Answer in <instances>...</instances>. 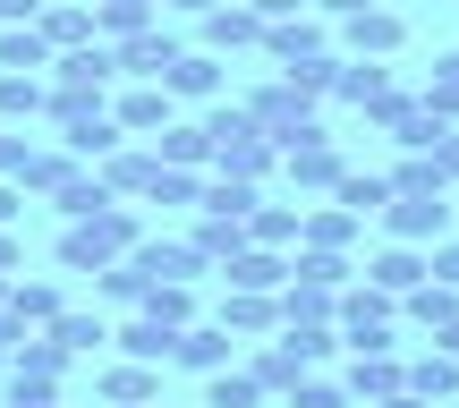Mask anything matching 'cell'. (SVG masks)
Here are the masks:
<instances>
[{
  "mask_svg": "<svg viewBox=\"0 0 459 408\" xmlns=\"http://www.w3.org/2000/svg\"><path fill=\"white\" fill-rule=\"evenodd\" d=\"M136 239H145V221H136L128 204H102L94 221H68L60 230V273H111Z\"/></svg>",
  "mask_w": 459,
  "mask_h": 408,
  "instance_id": "6da1fadb",
  "label": "cell"
},
{
  "mask_svg": "<svg viewBox=\"0 0 459 408\" xmlns=\"http://www.w3.org/2000/svg\"><path fill=\"white\" fill-rule=\"evenodd\" d=\"M332 324H341L349 349H392V324H400V298L375 290V281H341L332 290Z\"/></svg>",
  "mask_w": 459,
  "mask_h": 408,
  "instance_id": "7a4b0ae2",
  "label": "cell"
},
{
  "mask_svg": "<svg viewBox=\"0 0 459 408\" xmlns=\"http://www.w3.org/2000/svg\"><path fill=\"white\" fill-rule=\"evenodd\" d=\"M238 111H247V119H255V128H264V136H273V145H290V136H307V128H315V102H307V94H298V85H290V77H273V85H255V94H247V102H238Z\"/></svg>",
  "mask_w": 459,
  "mask_h": 408,
  "instance_id": "3957f363",
  "label": "cell"
},
{
  "mask_svg": "<svg viewBox=\"0 0 459 408\" xmlns=\"http://www.w3.org/2000/svg\"><path fill=\"white\" fill-rule=\"evenodd\" d=\"M119 77L111 43H77V51H51V94H77V102H102V85Z\"/></svg>",
  "mask_w": 459,
  "mask_h": 408,
  "instance_id": "277c9868",
  "label": "cell"
},
{
  "mask_svg": "<svg viewBox=\"0 0 459 408\" xmlns=\"http://www.w3.org/2000/svg\"><path fill=\"white\" fill-rule=\"evenodd\" d=\"M400 43H409V26H400V9H383V0H375V9L341 17V43H332V51H341V60H392Z\"/></svg>",
  "mask_w": 459,
  "mask_h": 408,
  "instance_id": "5b68a950",
  "label": "cell"
},
{
  "mask_svg": "<svg viewBox=\"0 0 459 408\" xmlns=\"http://www.w3.org/2000/svg\"><path fill=\"white\" fill-rule=\"evenodd\" d=\"M281 170H290V187H324V196H332V179L349 170V153L332 145V136H324V119H315L307 136H290V145H281Z\"/></svg>",
  "mask_w": 459,
  "mask_h": 408,
  "instance_id": "8992f818",
  "label": "cell"
},
{
  "mask_svg": "<svg viewBox=\"0 0 459 408\" xmlns=\"http://www.w3.org/2000/svg\"><path fill=\"white\" fill-rule=\"evenodd\" d=\"M451 213H459L451 196H392V204L375 213V221L392 230V239H409V247H434V239L451 230Z\"/></svg>",
  "mask_w": 459,
  "mask_h": 408,
  "instance_id": "52a82bcc",
  "label": "cell"
},
{
  "mask_svg": "<svg viewBox=\"0 0 459 408\" xmlns=\"http://www.w3.org/2000/svg\"><path fill=\"white\" fill-rule=\"evenodd\" d=\"M264 60H273V68H298V60H324V51H332V26H324V17H281V26H264Z\"/></svg>",
  "mask_w": 459,
  "mask_h": 408,
  "instance_id": "ba28073f",
  "label": "cell"
},
{
  "mask_svg": "<svg viewBox=\"0 0 459 408\" xmlns=\"http://www.w3.org/2000/svg\"><path fill=\"white\" fill-rule=\"evenodd\" d=\"M179 51H187L179 34H162V26H136V34H119V43H111V60H119V77H145V85H153L170 60H179Z\"/></svg>",
  "mask_w": 459,
  "mask_h": 408,
  "instance_id": "9c48e42d",
  "label": "cell"
},
{
  "mask_svg": "<svg viewBox=\"0 0 459 408\" xmlns=\"http://www.w3.org/2000/svg\"><path fill=\"white\" fill-rule=\"evenodd\" d=\"M341 392L375 408V400L409 392V375H400V358H392V349H349V375H341Z\"/></svg>",
  "mask_w": 459,
  "mask_h": 408,
  "instance_id": "30bf717a",
  "label": "cell"
},
{
  "mask_svg": "<svg viewBox=\"0 0 459 408\" xmlns=\"http://www.w3.org/2000/svg\"><path fill=\"white\" fill-rule=\"evenodd\" d=\"M196 26H204V51H213V60H221V51H255L264 43V17L247 9V0H213Z\"/></svg>",
  "mask_w": 459,
  "mask_h": 408,
  "instance_id": "8fae6325",
  "label": "cell"
},
{
  "mask_svg": "<svg viewBox=\"0 0 459 408\" xmlns=\"http://www.w3.org/2000/svg\"><path fill=\"white\" fill-rule=\"evenodd\" d=\"M119 264H128V273L145 281V290H153V281H196V273H204V264L187 256V239H136Z\"/></svg>",
  "mask_w": 459,
  "mask_h": 408,
  "instance_id": "7c38bea8",
  "label": "cell"
},
{
  "mask_svg": "<svg viewBox=\"0 0 459 408\" xmlns=\"http://www.w3.org/2000/svg\"><path fill=\"white\" fill-rule=\"evenodd\" d=\"M273 162H281V145L264 128H238V136H221V145H213V179H264Z\"/></svg>",
  "mask_w": 459,
  "mask_h": 408,
  "instance_id": "4fadbf2b",
  "label": "cell"
},
{
  "mask_svg": "<svg viewBox=\"0 0 459 408\" xmlns=\"http://www.w3.org/2000/svg\"><path fill=\"white\" fill-rule=\"evenodd\" d=\"M230 290H255V298H281V281H290V256L281 247H238V256L221 264Z\"/></svg>",
  "mask_w": 459,
  "mask_h": 408,
  "instance_id": "5bb4252c",
  "label": "cell"
},
{
  "mask_svg": "<svg viewBox=\"0 0 459 408\" xmlns=\"http://www.w3.org/2000/svg\"><path fill=\"white\" fill-rule=\"evenodd\" d=\"M153 85H162L170 102H213V94H221V60H213V51H179Z\"/></svg>",
  "mask_w": 459,
  "mask_h": 408,
  "instance_id": "9a60e30c",
  "label": "cell"
},
{
  "mask_svg": "<svg viewBox=\"0 0 459 408\" xmlns=\"http://www.w3.org/2000/svg\"><path fill=\"white\" fill-rule=\"evenodd\" d=\"M60 366H68V349L51 341V332H26V341L9 349V383H43V392H60Z\"/></svg>",
  "mask_w": 459,
  "mask_h": 408,
  "instance_id": "2e32d148",
  "label": "cell"
},
{
  "mask_svg": "<svg viewBox=\"0 0 459 408\" xmlns=\"http://www.w3.org/2000/svg\"><path fill=\"white\" fill-rule=\"evenodd\" d=\"M230 349H238V341H230L221 324H187L179 341H170V366H187V375H221Z\"/></svg>",
  "mask_w": 459,
  "mask_h": 408,
  "instance_id": "e0dca14e",
  "label": "cell"
},
{
  "mask_svg": "<svg viewBox=\"0 0 459 408\" xmlns=\"http://www.w3.org/2000/svg\"><path fill=\"white\" fill-rule=\"evenodd\" d=\"M366 281H375V290H392V298H409L417 281H426V247H409V239L375 247V264H366Z\"/></svg>",
  "mask_w": 459,
  "mask_h": 408,
  "instance_id": "ac0fdd59",
  "label": "cell"
},
{
  "mask_svg": "<svg viewBox=\"0 0 459 408\" xmlns=\"http://www.w3.org/2000/svg\"><path fill=\"white\" fill-rule=\"evenodd\" d=\"M392 85H400V77H392V60H341V68H332V94L358 102V111H375Z\"/></svg>",
  "mask_w": 459,
  "mask_h": 408,
  "instance_id": "d6986e66",
  "label": "cell"
},
{
  "mask_svg": "<svg viewBox=\"0 0 459 408\" xmlns=\"http://www.w3.org/2000/svg\"><path fill=\"white\" fill-rule=\"evenodd\" d=\"M34 34H43L51 51H77V43H102V34H94V9H68V0H43V9H34Z\"/></svg>",
  "mask_w": 459,
  "mask_h": 408,
  "instance_id": "ffe728a7",
  "label": "cell"
},
{
  "mask_svg": "<svg viewBox=\"0 0 459 408\" xmlns=\"http://www.w3.org/2000/svg\"><path fill=\"white\" fill-rule=\"evenodd\" d=\"M273 324H281V298H255V290H230L221 298V332H230V341H264Z\"/></svg>",
  "mask_w": 459,
  "mask_h": 408,
  "instance_id": "44dd1931",
  "label": "cell"
},
{
  "mask_svg": "<svg viewBox=\"0 0 459 408\" xmlns=\"http://www.w3.org/2000/svg\"><path fill=\"white\" fill-rule=\"evenodd\" d=\"M153 162H170V170H204V162H213V136H204L196 119H170V128L153 136Z\"/></svg>",
  "mask_w": 459,
  "mask_h": 408,
  "instance_id": "7402d4cb",
  "label": "cell"
},
{
  "mask_svg": "<svg viewBox=\"0 0 459 408\" xmlns=\"http://www.w3.org/2000/svg\"><path fill=\"white\" fill-rule=\"evenodd\" d=\"M290 281H298V290H341V281H358V264H349V256H332V247H298V256H290Z\"/></svg>",
  "mask_w": 459,
  "mask_h": 408,
  "instance_id": "603a6c76",
  "label": "cell"
},
{
  "mask_svg": "<svg viewBox=\"0 0 459 408\" xmlns=\"http://www.w3.org/2000/svg\"><path fill=\"white\" fill-rule=\"evenodd\" d=\"M119 136H162L170 128V94H162V85H136V94H119Z\"/></svg>",
  "mask_w": 459,
  "mask_h": 408,
  "instance_id": "cb8c5ba5",
  "label": "cell"
},
{
  "mask_svg": "<svg viewBox=\"0 0 459 408\" xmlns=\"http://www.w3.org/2000/svg\"><path fill=\"white\" fill-rule=\"evenodd\" d=\"M332 204H341L349 221H375V213L392 204V187H383V170H341V179H332Z\"/></svg>",
  "mask_w": 459,
  "mask_h": 408,
  "instance_id": "d4e9b609",
  "label": "cell"
},
{
  "mask_svg": "<svg viewBox=\"0 0 459 408\" xmlns=\"http://www.w3.org/2000/svg\"><path fill=\"white\" fill-rule=\"evenodd\" d=\"M400 375H409V392L417 400H459V358H443V349H426V358H409V366H400Z\"/></svg>",
  "mask_w": 459,
  "mask_h": 408,
  "instance_id": "484cf974",
  "label": "cell"
},
{
  "mask_svg": "<svg viewBox=\"0 0 459 408\" xmlns=\"http://www.w3.org/2000/svg\"><path fill=\"white\" fill-rule=\"evenodd\" d=\"M51 68V43L34 26H0V77H43Z\"/></svg>",
  "mask_w": 459,
  "mask_h": 408,
  "instance_id": "4316f807",
  "label": "cell"
},
{
  "mask_svg": "<svg viewBox=\"0 0 459 408\" xmlns=\"http://www.w3.org/2000/svg\"><path fill=\"white\" fill-rule=\"evenodd\" d=\"M366 221H349L341 204H315V213H298V247H332V256H349V239H358Z\"/></svg>",
  "mask_w": 459,
  "mask_h": 408,
  "instance_id": "83f0119b",
  "label": "cell"
},
{
  "mask_svg": "<svg viewBox=\"0 0 459 408\" xmlns=\"http://www.w3.org/2000/svg\"><path fill=\"white\" fill-rule=\"evenodd\" d=\"M111 341L128 349L136 366H170V341H179V332H170V324H153V315H128V324H119Z\"/></svg>",
  "mask_w": 459,
  "mask_h": 408,
  "instance_id": "f1b7e54d",
  "label": "cell"
},
{
  "mask_svg": "<svg viewBox=\"0 0 459 408\" xmlns=\"http://www.w3.org/2000/svg\"><path fill=\"white\" fill-rule=\"evenodd\" d=\"M51 204H60V221H94V213H102V204H119V196L94 179V170H68V179L51 187Z\"/></svg>",
  "mask_w": 459,
  "mask_h": 408,
  "instance_id": "f546056e",
  "label": "cell"
},
{
  "mask_svg": "<svg viewBox=\"0 0 459 408\" xmlns=\"http://www.w3.org/2000/svg\"><path fill=\"white\" fill-rule=\"evenodd\" d=\"M60 307H68V298H60V281H9V315H17L26 332H43Z\"/></svg>",
  "mask_w": 459,
  "mask_h": 408,
  "instance_id": "4dcf8cb0",
  "label": "cell"
},
{
  "mask_svg": "<svg viewBox=\"0 0 459 408\" xmlns=\"http://www.w3.org/2000/svg\"><path fill=\"white\" fill-rule=\"evenodd\" d=\"M264 196H255V179H204V196H196V213H213V221H238L247 230V213H255Z\"/></svg>",
  "mask_w": 459,
  "mask_h": 408,
  "instance_id": "1f68e13d",
  "label": "cell"
},
{
  "mask_svg": "<svg viewBox=\"0 0 459 408\" xmlns=\"http://www.w3.org/2000/svg\"><path fill=\"white\" fill-rule=\"evenodd\" d=\"M153 392H162V366H111V375H102V400H111V408H145Z\"/></svg>",
  "mask_w": 459,
  "mask_h": 408,
  "instance_id": "d6a6232c",
  "label": "cell"
},
{
  "mask_svg": "<svg viewBox=\"0 0 459 408\" xmlns=\"http://www.w3.org/2000/svg\"><path fill=\"white\" fill-rule=\"evenodd\" d=\"M383 187H392V196H451L443 170H434V153H400V162L383 170Z\"/></svg>",
  "mask_w": 459,
  "mask_h": 408,
  "instance_id": "836d02e7",
  "label": "cell"
},
{
  "mask_svg": "<svg viewBox=\"0 0 459 408\" xmlns=\"http://www.w3.org/2000/svg\"><path fill=\"white\" fill-rule=\"evenodd\" d=\"M94 179L111 187V196H145V187H153V153H102Z\"/></svg>",
  "mask_w": 459,
  "mask_h": 408,
  "instance_id": "e575fe53",
  "label": "cell"
},
{
  "mask_svg": "<svg viewBox=\"0 0 459 408\" xmlns=\"http://www.w3.org/2000/svg\"><path fill=\"white\" fill-rule=\"evenodd\" d=\"M153 17H162V0H94V34H102V43H119V34L153 26Z\"/></svg>",
  "mask_w": 459,
  "mask_h": 408,
  "instance_id": "d590c367",
  "label": "cell"
},
{
  "mask_svg": "<svg viewBox=\"0 0 459 408\" xmlns=\"http://www.w3.org/2000/svg\"><path fill=\"white\" fill-rule=\"evenodd\" d=\"M51 341H60L68 349V358H85V349H102V341H111V324H102V315H77V307H60V315H51Z\"/></svg>",
  "mask_w": 459,
  "mask_h": 408,
  "instance_id": "8d00e7d4",
  "label": "cell"
},
{
  "mask_svg": "<svg viewBox=\"0 0 459 408\" xmlns=\"http://www.w3.org/2000/svg\"><path fill=\"white\" fill-rule=\"evenodd\" d=\"M443 128H451V119H434L426 102H409V111H400V119H392L383 136H392L400 153H434V145H443Z\"/></svg>",
  "mask_w": 459,
  "mask_h": 408,
  "instance_id": "74e56055",
  "label": "cell"
},
{
  "mask_svg": "<svg viewBox=\"0 0 459 408\" xmlns=\"http://www.w3.org/2000/svg\"><path fill=\"white\" fill-rule=\"evenodd\" d=\"M281 349H290V358L315 375V366H324L332 349H341V324H281Z\"/></svg>",
  "mask_w": 459,
  "mask_h": 408,
  "instance_id": "f35d334b",
  "label": "cell"
},
{
  "mask_svg": "<svg viewBox=\"0 0 459 408\" xmlns=\"http://www.w3.org/2000/svg\"><path fill=\"white\" fill-rule=\"evenodd\" d=\"M400 307H409V324H426V332L459 324V290H443V281H417V290L400 298Z\"/></svg>",
  "mask_w": 459,
  "mask_h": 408,
  "instance_id": "ab89813d",
  "label": "cell"
},
{
  "mask_svg": "<svg viewBox=\"0 0 459 408\" xmlns=\"http://www.w3.org/2000/svg\"><path fill=\"white\" fill-rule=\"evenodd\" d=\"M238 247H247V230H238V221H213V213L187 230V256H196V264H230Z\"/></svg>",
  "mask_w": 459,
  "mask_h": 408,
  "instance_id": "60d3db41",
  "label": "cell"
},
{
  "mask_svg": "<svg viewBox=\"0 0 459 408\" xmlns=\"http://www.w3.org/2000/svg\"><path fill=\"white\" fill-rule=\"evenodd\" d=\"M417 102H426L434 119H451V128H459V51H443V60H434V77L417 85Z\"/></svg>",
  "mask_w": 459,
  "mask_h": 408,
  "instance_id": "b9f144b4",
  "label": "cell"
},
{
  "mask_svg": "<svg viewBox=\"0 0 459 408\" xmlns=\"http://www.w3.org/2000/svg\"><path fill=\"white\" fill-rule=\"evenodd\" d=\"M136 315H153V324L187 332V324H196V298H187V281H153V290H145V307H136Z\"/></svg>",
  "mask_w": 459,
  "mask_h": 408,
  "instance_id": "7bdbcfd3",
  "label": "cell"
},
{
  "mask_svg": "<svg viewBox=\"0 0 459 408\" xmlns=\"http://www.w3.org/2000/svg\"><path fill=\"white\" fill-rule=\"evenodd\" d=\"M247 247H298V204H255L247 213Z\"/></svg>",
  "mask_w": 459,
  "mask_h": 408,
  "instance_id": "ee69618b",
  "label": "cell"
},
{
  "mask_svg": "<svg viewBox=\"0 0 459 408\" xmlns=\"http://www.w3.org/2000/svg\"><path fill=\"white\" fill-rule=\"evenodd\" d=\"M247 375H255V392H290V383H298V375H307V366H298V358H290V349H281V341H273V349H255V358H247Z\"/></svg>",
  "mask_w": 459,
  "mask_h": 408,
  "instance_id": "f6af8a7d",
  "label": "cell"
},
{
  "mask_svg": "<svg viewBox=\"0 0 459 408\" xmlns=\"http://www.w3.org/2000/svg\"><path fill=\"white\" fill-rule=\"evenodd\" d=\"M264 392H255V375H247V366H238V375H230V366H221V375H204V408H255Z\"/></svg>",
  "mask_w": 459,
  "mask_h": 408,
  "instance_id": "bcb514c9",
  "label": "cell"
},
{
  "mask_svg": "<svg viewBox=\"0 0 459 408\" xmlns=\"http://www.w3.org/2000/svg\"><path fill=\"white\" fill-rule=\"evenodd\" d=\"M43 102H51L43 77H0V119H34Z\"/></svg>",
  "mask_w": 459,
  "mask_h": 408,
  "instance_id": "7dc6e473",
  "label": "cell"
},
{
  "mask_svg": "<svg viewBox=\"0 0 459 408\" xmlns=\"http://www.w3.org/2000/svg\"><path fill=\"white\" fill-rule=\"evenodd\" d=\"M145 196H153V204H196V196H204V179H196V170L153 162V187H145Z\"/></svg>",
  "mask_w": 459,
  "mask_h": 408,
  "instance_id": "c3c4849f",
  "label": "cell"
},
{
  "mask_svg": "<svg viewBox=\"0 0 459 408\" xmlns=\"http://www.w3.org/2000/svg\"><path fill=\"white\" fill-rule=\"evenodd\" d=\"M281 400H290V408H349V392H341L332 375H298V383H290Z\"/></svg>",
  "mask_w": 459,
  "mask_h": 408,
  "instance_id": "681fc988",
  "label": "cell"
},
{
  "mask_svg": "<svg viewBox=\"0 0 459 408\" xmlns=\"http://www.w3.org/2000/svg\"><path fill=\"white\" fill-rule=\"evenodd\" d=\"M332 68H341V51H324V60H298V68H281V77H290L307 102H324V94H332Z\"/></svg>",
  "mask_w": 459,
  "mask_h": 408,
  "instance_id": "f907efd6",
  "label": "cell"
},
{
  "mask_svg": "<svg viewBox=\"0 0 459 408\" xmlns=\"http://www.w3.org/2000/svg\"><path fill=\"white\" fill-rule=\"evenodd\" d=\"M94 290L111 298V307H145V281H136L128 264H111V273H94Z\"/></svg>",
  "mask_w": 459,
  "mask_h": 408,
  "instance_id": "816d5d0a",
  "label": "cell"
},
{
  "mask_svg": "<svg viewBox=\"0 0 459 408\" xmlns=\"http://www.w3.org/2000/svg\"><path fill=\"white\" fill-rule=\"evenodd\" d=\"M426 281H443V290H459V239H434V256H426Z\"/></svg>",
  "mask_w": 459,
  "mask_h": 408,
  "instance_id": "f5cc1de1",
  "label": "cell"
},
{
  "mask_svg": "<svg viewBox=\"0 0 459 408\" xmlns=\"http://www.w3.org/2000/svg\"><path fill=\"white\" fill-rule=\"evenodd\" d=\"M26 162H34V145H26V136H0V179H26Z\"/></svg>",
  "mask_w": 459,
  "mask_h": 408,
  "instance_id": "db71d44e",
  "label": "cell"
},
{
  "mask_svg": "<svg viewBox=\"0 0 459 408\" xmlns=\"http://www.w3.org/2000/svg\"><path fill=\"white\" fill-rule=\"evenodd\" d=\"M434 170H443V187H459V128H443V145H434Z\"/></svg>",
  "mask_w": 459,
  "mask_h": 408,
  "instance_id": "11a10c76",
  "label": "cell"
},
{
  "mask_svg": "<svg viewBox=\"0 0 459 408\" xmlns=\"http://www.w3.org/2000/svg\"><path fill=\"white\" fill-rule=\"evenodd\" d=\"M9 408H60V392H43V383H9Z\"/></svg>",
  "mask_w": 459,
  "mask_h": 408,
  "instance_id": "9f6ffc18",
  "label": "cell"
},
{
  "mask_svg": "<svg viewBox=\"0 0 459 408\" xmlns=\"http://www.w3.org/2000/svg\"><path fill=\"white\" fill-rule=\"evenodd\" d=\"M247 9H255L264 26H281V17H307V0H247Z\"/></svg>",
  "mask_w": 459,
  "mask_h": 408,
  "instance_id": "6f0895ef",
  "label": "cell"
},
{
  "mask_svg": "<svg viewBox=\"0 0 459 408\" xmlns=\"http://www.w3.org/2000/svg\"><path fill=\"white\" fill-rule=\"evenodd\" d=\"M34 9L43 0H0V26H34Z\"/></svg>",
  "mask_w": 459,
  "mask_h": 408,
  "instance_id": "680465c9",
  "label": "cell"
},
{
  "mask_svg": "<svg viewBox=\"0 0 459 408\" xmlns=\"http://www.w3.org/2000/svg\"><path fill=\"white\" fill-rule=\"evenodd\" d=\"M315 17H358V9H375V0H307Z\"/></svg>",
  "mask_w": 459,
  "mask_h": 408,
  "instance_id": "91938a15",
  "label": "cell"
},
{
  "mask_svg": "<svg viewBox=\"0 0 459 408\" xmlns=\"http://www.w3.org/2000/svg\"><path fill=\"white\" fill-rule=\"evenodd\" d=\"M17 204H26V187H9V179H0V230L17 221Z\"/></svg>",
  "mask_w": 459,
  "mask_h": 408,
  "instance_id": "94428289",
  "label": "cell"
},
{
  "mask_svg": "<svg viewBox=\"0 0 459 408\" xmlns=\"http://www.w3.org/2000/svg\"><path fill=\"white\" fill-rule=\"evenodd\" d=\"M17 256H26V247H17L9 230H0V273H17Z\"/></svg>",
  "mask_w": 459,
  "mask_h": 408,
  "instance_id": "6125c7cd",
  "label": "cell"
},
{
  "mask_svg": "<svg viewBox=\"0 0 459 408\" xmlns=\"http://www.w3.org/2000/svg\"><path fill=\"white\" fill-rule=\"evenodd\" d=\"M434 349H443V358H459V324H443V332H434Z\"/></svg>",
  "mask_w": 459,
  "mask_h": 408,
  "instance_id": "be15d7a7",
  "label": "cell"
},
{
  "mask_svg": "<svg viewBox=\"0 0 459 408\" xmlns=\"http://www.w3.org/2000/svg\"><path fill=\"white\" fill-rule=\"evenodd\" d=\"M375 408H426V400H417V392H392V400H375Z\"/></svg>",
  "mask_w": 459,
  "mask_h": 408,
  "instance_id": "e7e4bbea",
  "label": "cell"
},
{
  "mask_svg": "<svg viewBox=\"0 0 459 408\" xmlns=\"http://www.w3.org/2000/svg\"><path fill=\"white\" fill-rule=\"evenodd\" d=\"M162 9H187V17H204V9H213V0H162Z\"/></svg>",
  "mask_w": 459,
  "mask_h": 408,
  "instance_id": "03108f58",
  "label": "cell"
}]
</instances>
